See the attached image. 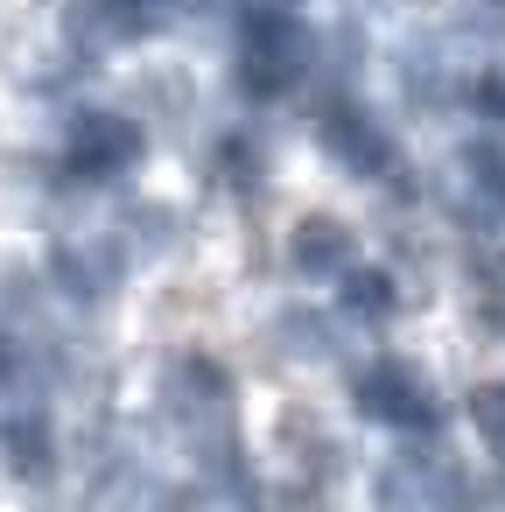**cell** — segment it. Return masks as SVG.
I'll return each mask as SVG.
<instances>
[{
  "label": "cell",
  "mask_w": 505,
  "mask_h": 512,
  "mask_svg": "<svg viewBox=\"0 0 505 512\" xmlns=\"http://www.w3.org/2000/svg\"><path fill=\"white\" fill-rule=\"evenodd\" d=\"M358 400H365V414H379V421H393V428H428V421H435V400H428V386H421L407 365L365 372Z\"/></svg>",
  "instance_id": "cell-1"
},
{
  "label": "cell",
  "mask_w": 505,
  "mask_h": 512,
  "mask_svg": "<svg viewBox=\"0 0 505 512\" xmlns=\"http://www.w3.org/2000/svg\"><path fill=\"white\" fill-rule=\"evenodd\" d=\"M456 197L470 218H498L505 211V148H463L456 162Z\"/></svg>",
  "instance_id": "cell-2"
},
{
  "label": "cell",
  "mask_w": 505,
  "mask_h": 512,
  "mask_svg": "<svg viewBox=\"0 0 505 512\" xmlns=\"http://www.w3.org/2000/svg\"><path fill=\"white\" fill-rule=\"evenodd\" d=\"M295 253H302V267H337V260L351 253V239H344V232H337L330 218H309V225H302V246H295Z\"/></svg>",
  "instance_id": "cell-3"
},
{
  "label": "cell",
  "mask_w": 505,
  "mask_h": 512,
  "mask_svg": "<svg viewBox=\"0 0 505 512\" xmlns=\"http://www.w3.org/2000/svg\"><path fill=\"white\" fill-rule=\"evenodd\" d=\"M470 421H477V435L505 456V386H477V400H470Z\"/></svg>",
  "instance_id": "cell-4"
},
{
  "label": "cell",
  "mask_w": 505,
  "mask_h": 512,
  "mask_svg": "<svg viewBox=\"0 0 505 512\" xmlns=\"http://www.w3.org/2000/svg\"><path fill=\"white\" fill-rule=\"evenodd\" d=\"M330 148H337V155H351V162H379V155H386V148H379V134H372L358 113H344V127H330Z\"/></svg>",
  "instance_id": "cell-5"
},
{
  "label": "cell",
  "mask_w": 505,
  "mask_h": 512,
  "mask_svg": "<svg viewBox=\"0 0 505 512\" xmlns=\"http://www.w3.org/2000/svg\"><path fill=\"white\" fill-rule=\"evenodd\" d=\"M351 302H358L365 316H386V309H393V295H386V274H358V281H351Z\"/></svg>",
  "instance_id": "cell-6"
},
{
  "label": "cell",
  "mask_w": 505,
  "mask_h": 512,
  "mask_svg": "<svg viewBox=\"0 0 505 512\" xmlns=\"http://www.w3.org/2000/svg\"><path fill=\"white\" fill-rule=\"evenodd\" d=\"M484 113H491V120H505V64L484 78Z\"/></svg>",
  "instance_id": "cell-7"
}]
</instances>
